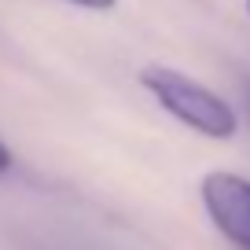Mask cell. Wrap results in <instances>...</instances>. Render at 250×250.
Segmentation results:
<instances>
[{"label":"cell","instance_id":"1","mask_svg":"<svg viewBox=\"0 0 250 250\" xmlns=\"http://www.w3.org/2000/svg\"><path fill=\"white\" fill-rule=\"evenodd\" d=\"M140 85L158 100V107L166 114H173L177 122H184L188 129H195L203 136L228 140L239 129V118H235L232 103L221 100L203 81L188 78L184 70H173V66H144Z\"/></svg>","mask_w":250,"mask_h":250},{"label":"cell","instance_id":"2","mask_svg":"<svg viewBox=\"0 0 250 250\" xmlns=\"http://www.w3.org/2000/svg\"><path fill=\"white\" fill-rule=\"evenodd\" d=\"M199 191H203V206L217 225V232L235 247L250 250V180L228 169H213L203 177Z\"/></svg>","mask_w":250,"mask_h":250},{"label":"cell","instance_id":"3","mask_svg":"<svg viewBox=\"0 0 250 250\" xmlns=\"http://www.w3.org/2000/svg\"><path fill=\"white\" fill-rule=\"evenodd\" d=\"M70 4H81V8H92V11H107V8H114V0H70Z\"/></svg>","mask_w":250,"mask_h":250},{"label":"cell","instance_id":"4","mask_svg":"<svg viewBox=\"0 0 250 250\" xmlns=\"http://www.w3.org/2000/svg\"><path fill=\"white\" fill-rule=\"evenodd\" d=\"M4 169H11V151L0 144V173H4Z\"/></svg>","mask_w":250,"mask_h":250},{"label":"cell","instance_id":"5","mask_svg":"<svg viewBox=\"0 0 250 250\" xmlns=\"http://www.w3.org/2000/svg\"><path fill=\"white\" fill-rule=\"evenodd\" d=\"M247 11H250V0H247Z\"/></svg>","mask_w":250,"mask_h":250}]
</instances>
